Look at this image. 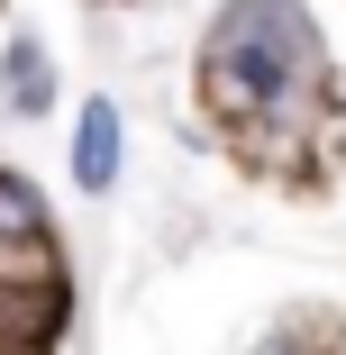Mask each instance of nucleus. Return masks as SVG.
I'll return each mask as SVG.
<instances>
[{
    "instance_id": "obj_1",
    "label": "nucleus",
    "mask_w": 346,
    "mask_h": 355,
    "mask_svg": "<svg viewBox=\"0 0 346 355\" xmlns=\"http://www.w3.org/2000/svg\"><path fill=\"white\" fill-rule=\"evenodd\" d=\"M301 64H310V19L292 10V0H228V19L210 37V92L228 110L273 101Z\"/></svg>"
},
{
    "instance_id": "obj_2",
    "label": "nucleus",
    "mask_w": 346,
    "mask_h": 355,
    "mask_svg": "<svg viewBox=\"0 0 346 355\" xmlns=\"http://www.w3.org/2000/svg\"><path fill=\"white\" fill-rule=\"evenodd\" d=\"M73 182L83 191L119 182V110L110 101H83V119H73Z\"/></svg>"
},
{
    "instance_id": "obj_3",
    "label": "nucleus",
    "mask_w": 346,
    "mask_h": 355,
    "mask_svg": "<svg viewBox=\"0 0 346 355\" xmlns=\"http://www.w3.org/2000/svg\"><path fill=\"white\" fill-rule=\"evenodd\" d=\"M0 237H19V246L46 237V209H37V191H28L19 173H0Z\"/></svg>"
},
{
    "instance_id": "obj_4",
    "label": "nucleus",
    "mask_w": 346,
    "mask_h": 355,
    "mask_svg": "<svg viewBox=\"0 0 346 355\" xmlns=\"http://www.w3.org/2000/svg\"><path fill=\"white\" fill-rule=\"evenodd\" d=\"M10 92H19V110H37V101H46V64H37V46H19V64H10Z\"/></svg>"
}]
</instances>
